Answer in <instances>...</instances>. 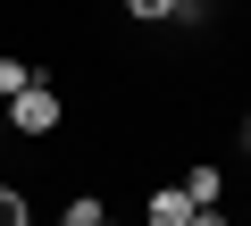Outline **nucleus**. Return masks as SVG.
<instances>
[{
  "mask_svg": "<svg viewBox=\"0 0 251 226\" xmlns=\"http://www.w3.org/2000/svg\"><path fill=\"white\" fill-rule=\"evenodd\" d=\"M9 134H59V92H50L42 75L9 100Z\"/></svg>",
  "mask_w": 251,
  "mask_h": 226,
  "instance_id": "1",
  "label": "nucleus"
},
{
  "mask_svg": "<svg viewBox=\"0 0 251 226\" xmlns=\"http://www.w3.org/2000/svg\"><path fill=\"white\" fill-rule=\"evenodd\" d=\"M184 201H193V209H218V201H226V176H218L209 159H201V168H184Z\"/></svg>",
  "mask_w": 251,
  "mask_h": 226,
  "instance_id": "2",
  "label": "nucleus"
},
{
  "mask_svg": "<svg viewBox=\"0 0 251 226\" xmlns=\"http://www.w3.org/2000/svg\"><path fill=\"white\" fill-rule=\"evenodd\" d=\"M143 218H151V226H184V218H193V201H184V184H159V193L143 201Z\"/></svg>",
  "mask_w": 251,
  "mask_h": 226,
  "instance_id": "3",
  "label": "nucleus"
},
{
  "mask_svg": "<svg viewBox=\"0 0 251 226\" xmlns=\"http://www.w3.org/2000/svg\"><path fill=\"white\" fill-rule=\"evenodd\" d=\"M25 84H34V67H25V59H0V109H9Z\"/></svg>",
  "mask_w": 251,
  "mask_h": 226,
  "instance_id": "4",
  "label": "nucleus"
},
{
  "mask_svg": "<svg viewBox=\"0 0 251 226\" xmlns=\"http://www.w3.org/2000/svg\"><path fill=\"white\" fill-rule=\"evenodd\" d=\"M0 226H34V209H25V193H17V184H0Z\"/></svg>",
  "mask_w": 251,
  "mask_h": 226,
  "instance_id": "5",
  "label": "nucleus"
},
{
  "mask_svg": "<svg viewBox=\"0 0 251 226\" xmlns=\"http://www.w3.org/2000/svg\"><path fill=\"white\" fill-rule=\"evenodd\" d=\"M100 218H109V209H100V201H92V193H75V201H67V218H59V226H100Z\"/></svg>",
  "mask_w": 251,
  "mask_h": 226,
  "instance_id": "6",
  "label": "nucleus"
},
{
  "mask_svg": "<svg viewBox=\"0 0 251 226\" xmlns=\"http://www.w3.org/2000/svg\"><path fill=\"white\" fill-rule=\"evenodd\" d=\"M126 17H143V25H159V17H176V0H126Z\"/></svg>",
  "mask_w": 251,
  "mask_h": 226,
  "instance_id": "7",
  "label": "nucleus"
},
{
  "mask_svg": "<svg viewBox=\"0 0 251 226\" xmlns=\"http://www.w3.org/2000/svg\"><path fill=\"white\" fill-rule=\"evenodd\" d=\"M184 226H226V209H193V218H184Z\"/></svg>",
  "mask_w": 251,
  "mask_h": 226,
  "instance_id": "8",
  "label": "nucleus"
},
{
  "mask_svg": "<svg viewBox=\"0 0 251 226\" xmlns=\"http://www.w3.org/2000/svg\"><path fill=\"white\" fill-rule=\"evenodd\" d=\"M0 143H9V109H0Z\"/></svg>",
  "mask_w": 251,
  "mask_h": 226,
  "instance_id": "9",
  "label": "nucleus"
},
{
  "mask_svg": "<svg viewBox=\"0 0 251 226\" xmlns=\"http://www.w3.org/2000/svg\"><path fill=\"white\" fill-rule=\"evenodd\" d=\"M243 134H251V109H243Z\"/></svg>",
  "mask_w": 251,
  "mask_h": 226,
  "instance_id": "10",
  "label": "nucleus"
}]
</instances>
